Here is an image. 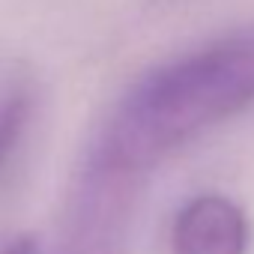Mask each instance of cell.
Wrapping results in <instances>:
<instances>
[{
	"label": "cell",
	"mask_w": 254,
	"mask_h": 254,
	"mask_svg": "<svg viewBox=\"0 0 254 254\" xmlns=\"http://www.w3.org/2000/svg\"><path fill=\"white\" fill-rule=\"evenodd\" d=\"M248 105H254V27L144 75L108 120L99 168L138 174Z\"/></svg>",
	"instance_id": "obj_1"
},
{
	"label": "cell",
	"mask_w": 254,
	"mask_h": 254,
	"mask_svg": "<svg viewBox=\"0 0 254 254\" xmlns=\"http://www.w3.org/2000/svg\"><path fill=\"white\" fill-rule=\"evenodd\" d=\"M174 254H248V218L221 194L191 197L174 218Z\"/></svg>",
	"instance_id": "obj_2"
},
{
	"label": "cell",
	"mask_w": 254,
	"mask_h": 254,
	"mask_svg": "<svg viewBox=\"0 0 254 254\" xmlns=\"http://www.w3.org/2000/svg\"><path fill=\"white\" fill-rule=\"evenodd\" d=\"M30 117V96L27 93H12L3 105H0V171L12 159Z\"/></svg>",
	"instance_id": "obj_3"
},
{
	"label": "cell",
	"mask_w": 254,
	"mask_h": 254,
	"mask_svg": "<svg viewBox=\"0 0 254 254\" xmlns=\"http://www.w3.org/2000/svg\"><path fill=\"white\" fill-rule=\"evenodd\" d=\"M0 254H39V245H36L33 236H21V239H15L12 245H6Z\"/></svg>",
	"instance_id": "obj_4"
}]
</instances>
